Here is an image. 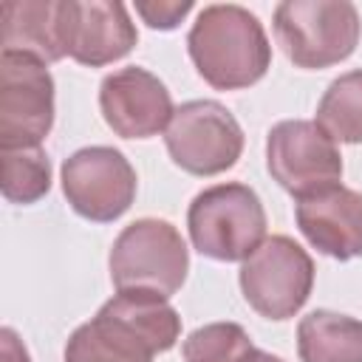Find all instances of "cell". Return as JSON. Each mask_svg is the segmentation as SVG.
I'll return each mask as SVG.
<instances>
[{
  "mask_svg": "<svg viewBox=\"0 0 362 362\" xmlns=\"http://www.w3.org/2000/svg\"><path fill=\"white\" fill-rule=\"evenodd\" d=\"M181 339V317L153 291H116L65 342V362H153Z\"/></svg>",
  "mask_w": 362,
  "mask_h": 362,
  "instance_id": "1",
  "label": "cell"
},
{
  "mask_svg": "<svg viewBox=\"0 0 362 362\" xmlns=\"http://www.w3.org/2000/svg\"><path fill=\"white\" fill-rule=\"evenodd\" d=\"M187 51L198 76L215 90L252 88L272 68L263 23L235 3L204 6L187 34Z\"/></svg>",
  "mask_w": 362,
  "mask_h": 362,
  "instance_id": "2",
  "label": "cell"
},
{
  "mask_svg": "<svg viewBox=\"0 0 362 362\" xmlns=\"http://www.w3.org/2000/svg\"><path fill=\"white\" fill-rule=\"evenodd\" d=\"M192 246L221 263H243L266 240V209L249 184L226 181L201 189L187 209Z\"/></svg>",
  "mask_w": 362,
  "mask_h": 362,
  "instance_id": "3",
  "label": "cell"
},
{
  "mask_svg": "<svg viewBox=\"0 0 362 362\" xmlns=\"http://www.w3.org/2000/svg\"><path fill=\"white\" fill-rule=\"evenodd\" d=\"M107 269L116 291H153L170 300L187 280L189 249L170 221L139 218L113 240Z\"/></svg>",
  "mask_w": 362,
  "mask_h": 362,
  "instance_id": "4",
  "label": "cell"
},
{
  "mask_svg": "<svg viewBox=\"0 0 362 362\" xmlns=\"http://www.w3.org/2000/svg\"><path fill=\"white\" fill-rule=\"evenodd\" d=\"M274 40L305 71L348 59L359 42V11L348 0H286L274 8Z\"/></svg>",
  "mask_w": 362,
  "mask_h": 362,
  "instance_id": "5",
  "label": "cell"
},
{
  "mask_svg": "<svg viewBox=\"0 0 362 362\" xmlns=\"http://www.w3.org/2000/svg\"><path fill=\"white\" fill-rule=\"evenodd\" d=\"M243 300L266 320L294 317L311 297L314 260L288 235L266 238L238 272Z\"/></svg>",
  "mask_w": 362,
  "mask_h": 362,
  "instance_id": "6",
  "label": "cell"
},
{
  "mask_svg": "<svg viewBox=\"0 0 362 362\" xmlns=\"http://www.w3.org/2000/svg\"><path fill=\"white\" fill-rule=\"evenodd\" d=\"M164 144L175 167L189 175H221L243 153V127L215 99H192L175 107L164 130Z\"/></svg>",
  "mask_w": 362,
  "mask_h": 362,
  "instance_id": "7",
  "label": "cell"
},
{
  "mask_svg": "<svg viewBox=\"0 0 362 362\" xmlns=\"http://www.w3.org/2000/svg\"><path fill=\"white\" fill-rule=\"evenodd\" d=\"M266 167L297 201L325 192L342 181V156L337 141L308 119H286L269 130Z\"/></svg>",
  "mask_w": 362,
  "mask_h": 362,
  "instance_id": "8",
  "label": "cell"
},
{
  "mask_svg": "<svg viewBox=\"0 0 362 362\" xmlns=\"http://www.w3.org/2000/svg\"><path fill=\"white\" fill-rule=\"evenodd\" d=\"M62 192L71 209L93 223L122 218L136 201V170L127 156L107 144H93L71 153L59 170Z\"/></svg>",
  "mask_w": 362,
  "mask_h": 362,
  "instance_id": "9",
  "label": "cell"
},
{
  "mask_svg": "<svg viewBox=\"0 0 362 362\" xmlns=\"http://www.w3.org/2000/svg\"><path fill=\"white\" fill-rule=\"evenodd\" d=\"M54 127V76L31 54H0V150L40 147Z\"/></svg>",
  "mask_w": 362,
  "mask_h": 362,
  "instance_id": "10",
  "label": "cell"
},
{
  "mask_svg": "<svg viewBox=\"0 0 362 362\" xmlns=\"http://www.w3.org/2000/svg\"><path fill=\"white\" fill-rule=\"evenodd\" d=\"M99 110L105 124L122 139L158 136L175 113L167 85L139 65L119 68L102 79Z\"/></svg>",
  "mask_w": 362,
  "mask_h": 362,
  "instance_id": "11",
  "label": "cell"
},
{
  "mask_svg": "<svg viewBox=\"0 0 362 362\" xmlns=\"http://www.w3.org/2000/svg\"><path fill=\"white\" fill-rule=\"evenodd\" d=\"M136 42L139 31L124 3L62 0V45L74 62L102 68L124 59Z\"/></svg>",
  "mask_w": 362,
  "mask_h": 362,
  "instance_id": "12",
  "label": "cell"
},
{
  "mask_svg": "<svg viewBox=\"0 0 362 362\" xmlns=\"http://www.w3.org/2000/svg\"><path fill=\"white\" fill-rule=\"evenodd\" d=\"M294 221L320 255L334 260H354L362 255V192L337 184L325 192L300 198L294 204Z\"/></svg>",
  "mask_w": 362,
  "mask_h": 362,
  "instance_id": "13",
  "label": "cell"
},
{
  "mask_svg": "<svg viewBox=\"0 0 362 362\" xmlns=\"http://www.w3.org/2000/svg\"><path fill=\"white\" fill-rule=\"evenodd\" d=\"M3 51L31 54L45 65L62 59V0L3 3Z\"/></svg>",
  "mask_w": 362,
  "mask_h": 362,
  "instance_id": "14",
  "label": "cell"
},
{
  "mask_svg": "<svg viewBox=\"0 0 362 362\" xmlns=\"http://www.w3.org/2000/svg\"><path fill=\"white\" fill-rule=\"evenodd\" d=\"M300 362H362V320L317 308L297 325Z\"/></svg>",
  "mask_w": 362,
  "mask_h": 362,
  "instance_id": "15",
  "label": "cell"
},
{
  "mask_svg": "<svg viewBox=\"0 0 362 362\" xmlns=\"http://www.w3.org/2000/svg\"><path fill=\"white\" fill-rule=\"evenodd\" d=\"M314 122L334 141L362 144V68L339 74L325 88Z\"/></svg>",
  "mask_w": 362,
  "mask_h": 362,
  "instance_id": "16",
  "label": "cell"
},
{
  "mask_svg": "<svg viewBox=\"0 0 362 362\" xmlns=\"http://www.w3.org/2000/svg\"><path fill=\"white\" fill-rule=\"evenodd\" d=\"M3 158V198L8 204H37L51 189V161L42 147L0 150Z\"/></svg>",
  "mask_w": 362,
  "mask_h": 362,
  "instance_id": "17",
  "label": "cell"
},
{
  "mask_svg": "<svg viewBox=\"0 0 362 362\" xmlns=\"http://www.w3.org/2000/svg\"><path fill=\"white\" fill-rule=\"evenodd\" d=\"M255 351L252 337L238 322L201 325L181 345L184 362H249Z\"/></svg>",
  "mask_w": 362,
  "mask_h": 362,
  "instance_id": "18",
  "label": "cell"
},
{
  "mask_svg": "<svg viewBox=\"0 0 362 362\" xmlns=\"http://www.w3.org/2000/svg\"><path fill=\"white\" fill-rule=\"evenodd\" d=\"M189 11H192V3H189V0H184V3H170V0L136 3V14H139L150 28H158V31H173Z\"/></svg>",
  "mask_w": 362,
  "mask_h": 362,
  "instance_id": "19",
  "label": "cell"
},
{
  "mask_svg": "<svg viewBox=\"0 0 362 362\" xmlns=\"http://www.w3.org/2000/svg\"><path fill=\"white\" fill-rule=\"evenodd\" d=\"M0 362H31L25 345L20 342V337L11 328L0 331Z\"/></svg>",
  "mask_w": 362,
  "mask_h": 362,
  "instance_id": "20",
  "label": "cell"
},
{
  "mask_svg": "<svg viewBox=\"0 0 362 362\" xmlns=\"http://www.w3.org/2000/svg\"><path fill=\"white\" fill-rule=\"evenodd\" d=\"M249 362H286V359H280L277 354H269V351H260V348H257Z\"/></svg>",
  "mask_w": 362,
  "mask_h": 362,
  "instance_id": "21",
  "label": "cell"
}]
</instances>
